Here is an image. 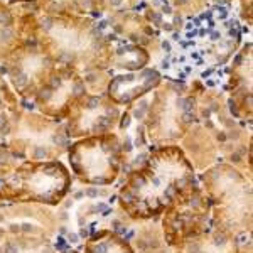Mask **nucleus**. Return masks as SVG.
I'll return each instance as SVG.
<instances>
[{
  "label": "nucleus",
  "instance_id": "39448f33",
  "mask_svg": "<svg viewBox=\"0 0 253 253\" xmlns=\"http://www.w3.org/2000/svg\"><path fill=\"white\" fill-rule=\"evenodd\" d=\"M209 214L211 202L204 189L196 184L182 199H179L170 209L165 211V236L170 243H188L208 230Z\"/></svg>",
  "mask_w": 253,
  "mask_h": 253
},
{
  "label": "nucleus",
  "instance_id": "0eeeda50",
  "mask_svg": "<svg viewBox=\"0 0 253 253\" xmlns=\"http://www.w3.org/2000/svg\"><path fill=\"white\" fill-rule=\"evenodd\" d=\"M61 253H80V252H76V250H66V252H61Z\"/></svg>",
  "mask_w": 253,
  "mask_h": 253
},
{
  "label": "nucleus",
  "instance_id": "f257e3e1",
  "mask_svg": "<svg viewBox=\"0 0 253 253\" xmlns=\"http://www.w3.org/2000/svg\"><path fill=\"white\" fill-rule=\"evenodd\" d=\"M194 186L196 176L189 159L177 147H165L128 176L118 201L128 216L149 220L170 209Z\"/></svg>",
  "mask_w": 253,
  "mask_h": 253
},
{
  "label": "nucleus",
  "instance_id": "7ed1b4c3",
  "mask_svg": "<svg viewBox=\"0 0 253 253\" xmlns=\"http://www.w3.org/2000/svg\"><path fill=\"white\" fill-rule=\"evenodd\" d=\"M71 172L84 184L108 186L122 169V147L117 137L100 135L80 140L69 149Z\"/></svg>",
  "mask_w": 253,
  "mask_h": 253
},
{
  "label": "nucleus",
  "instance_id": "423d86ee",
  "mask_svg": "<svg viewBox=\"0 0 253 253\" xmlns=\"http://www.w3.org/2000/svg\"><path fill=\"white\" fill-rule=\"evenodd\" d=\"M84 253H133L132 246L113 231H96L86 240Z\"/></svg>",
  "mask_w": 253,
  "mask_h": 253
},
{
  "label": "nucleus",
  "instance_id": "20e7f679",
  "mask_svg": "<svg viewBox=\"0 0 253 253\" xmlns=\"http://www.w3.org/2000/svg\"><path fill=\"white\" fill-rule=\"evenodd\" d=\"M208 199L214 204L223 230L233 231L245 226L252 211L250 186L234 169L216 167L208 174V186H204Z\"/></svg>",
  "mask_w": 253,
  "mask_h": 253
},
{
  "label": "nucleus",
  "instance_id": "f03ea898",
  "mask_svg": "<svg viewBox=\"0 0 253 253\" xmlns=\"http://www.w3.org/2000/svg\"><path fill=\"white\" fill-rule=\"evenodd\" d=\"M71 174L61 162H25L0 179V201L54 206L69 191Z\"/></svg>",
  "mask_w": 253,
  "mask_h": 253
}]
</instances>
